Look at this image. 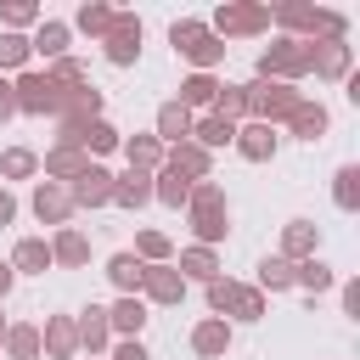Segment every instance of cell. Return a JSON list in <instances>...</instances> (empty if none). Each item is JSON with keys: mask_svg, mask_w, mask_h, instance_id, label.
I'll list each match as a JSON object with an SVG mask.
<instances>
[{"mask_svg": "<svg viewBox=\"0 0 360 360\" xmlns=\"http://www.w3.org/2000/svg\"><path fill=\"white\" fill-rule=\"evenodd\" d=\"M186 225H191L197 248H219V242L231 236V202H225V186H219V180H191Z\"/></svg>", "mask_w": 360, "mask_h": 360, "instance_id": "1", "label": "cell"}, {"mask_svg": "<svg viewBox=\"0 0 360 360\" xmlns=\"http://www.w3.org/2000/svg\"><path fill=\"white\" fill-rule=\"evenodd\" d=\"M169 45L191 62V73H214V68L225 62V51H231V45H225L202 17H180V22L169 28Z\"/></svg>", "mask_w": 360, "mask_h": 360, "instance_id": "2", "label": "cell"}, {"mask_svg": "<svg viewBox=\"0 0 360 360\" xmlns=\"http://www.w3.org/2000/svg\"><path fill=\"white\" fill-rule=\"evenodd\" d=\"M253 73H259L264 84H298V79H309V45L281 34V39H270V45L259 51Z\"/></svg>", "mask_w": 360, "mask_h": 360, "instance_id": "3", "label": "cell"}, {"mask_svg": "<svg viewBox=\"0 0 360 360\" xmlns=\"http://www.w3.org/2000/svg\"><path fill=\"white\" fill-rule=\"evenodd\" d=\"M208 28L219 39H259V34H270V6L264 0H225L208 17Z\"/></svg>", "mask_w": 360, "mask_h": 360, "instance_id": "4", "label": "cell"}, {"mask_svg": "<svg viewBox=\"0 0 360 360\" xmlns=\"http://www.w3.org/2000/svg\"><path fill=\"white\" fill-rule=\"evenodd\" d=\"M248 90V118L253 124H287L292 112H298V101H304V90L298 84H264V79H253V84H242Z\"/></svg>", "mask_w": 360, "mask_h": 360, "instance_id": "5", "label": "cell"}, {"mask_svg": "<svg viewBox=\"0 0 360 360\" xmlns=\"http://www.w3.org/2000/svg\"><path fill=\"white\" fill-rule=\"evenodd\" d=\"M11 101H17V112H28V118H56V107H62V90H56L45 73L22 68V73L11 79Z\"/></svg>", "mask_w": 360, "mask_h": 360, "instance_id": "6", "label": "cell"}, {"mask_svg": "<svg viewBox=\"0 0 360 360\" xmlns=\"http://www.w3.org/2000/svg\"><path fill=\"white\" fill-rule=\"evenodd\" d=\"M141 17L135 11H112V28L101 34V56L112 62V68H129V62H141Z\"/></svg>", "mask_w": 360, "mask_h": 360, "instance_id": "7", "label": "cell"}, {"mask_svg": "<svg viewBox=\"0 0 360 360\" xmlns=\"http://www.w3.org/2000/svg\"><path fill=\"white\" fill-rule=\"evenodd\" d=\"M163 169H174L180 180H214V152H202L197 141L163 146Z\"/></svg>", "mask_w": 360, "mask_h": 360, "instance_id": "8", "label": "cell"}, {"mask_svg": "<svg viewBox=\"0 0 360 360\" xmlns=\"http://www.w3.org/2000/svg\"><path fill=\"white\" fill-rule=\"evenodd\" d=\"M28 208H34V219H39V225H56V231L73 219V197H68V186H56V180H39Z\"/></svg>", "mask_w": 360, "mask_h": 360, "instance_id": "9", "label": "cell"}, {"mask_svg": "<svg viewBox=\"0 0 360 360\" xmlns=\"http://www.w3.org/2000/svg\"><path fill=\"white\" fill-rule=\"evenodd\" d=\"M141 298L146 304H180L186 298V276L174 270V264H146V276H141Z\"/></svg>", "mask_w": 360, "mask_h": 360, "instance_id": "10", "label": "cell"}, {"mask_svg": "<svg viewBox=\"0 0 360 360\" xmlns=\"http://www.w3.org/2000/svg\"><path fill=\"white\" fill-rule=\"evenodd\" d=\"M191 354L197 360H225L231 354V321L225 315H202L191 326Z\"/></svg>", "mask_w": 360, "mask_h": 360, "instance_id": "11", "label": "cell"}, {"mask_svg": "<svg viewBox=\"0 0 360 360\" xmlns=\"http://www.w3.org/2000/svg\"><path fill=\"white\" fill-rule=\"evenodd\" d=\"M39 354H45V360H79L73 315H45V326H39Z\"/></svg>", "mask_w": 360, "mask_h": 360, "instance_id": "12", "label": "cell"}, {"mask_svg": "<svg viewBox=\"0 0 360 360\" xmlns=\"http://www.w3.org/2000/svg\"><path fill=\"white\" fill-rule=\"evenodd\" d=\"M309 73H315V79H349V73H354V51H349V39L309 45Z\"/></svg>", "mask_w": 360, "mask_h": 360, "instance_id": "13", "label": "cell"}, {"mask_svg": "<svg viewBox=\"0 0 360 360\" xmlns=\"http://www.w3.org/2000/svg\"><path fill=\"white\" fill-rule=\"evenodd\" d=\"M68 197H73V208H107V202H112V169L90 163V169L68 186Z\"/></svg>", "mask_w": 360, "mask_h": 360, "instance_id": "14", "label": "cell"}, {"mask_svg": "<svg viewBox=\"0 0 360 360\" xmlns=\"http://www.w3.org/2000/svg\"><path fill=\"white\" fill-rule=\"evenodd\" d=\"M73 332H79V349H84L90 360L112 349V326H107V309H101V304L79 309V315H73Z\"/></svg>", "mask_w": 360, "mask_h": 360, "instance_id": "15", "label": "cell"}, {"mask_svg": "<svg viewBox=\"0 0 360 360\" xmlns=\"http://www.w3.org/2000/svg\"><path fill=\"white\" fill-rule=\"evenodd\" d=\"M68 45H73V28H68L62 17H45V22L28 34V51H34V56H45V68H51V62H62V56H68Z\"/></svg>", "mask_w": 360, "mask_h": 360, "instance_id": "16", "label": "cell"}, {"mask_svg": "<svg viewBox=\"0 0 360 360\" xmlns=\"http://www.w3.org/2000/svg\"><path fill=\"white\" fill-rule=\"evenodd\" d=\"M231 146H236L248 163H270L276 146H281V135H276L270 124H253V118H248V124H236V141H231Z\"/></svg>", "mask_w": 360, "mask_h": 360, "instance_id": "17", "label": "cell"}, {"mask_svg": "<svg viewBox=\"0 0 360 360\" xmlns=\"http://www.w3.org/2000/svg\"><path fill=\"white\" fill-rule=\"evenodd\" d=\"M321 253V225L315 219H287L281 225V259L298 264V259H315Z\"/></svg>", "mask_w": 360, "mask_h": 360, "instance_id": "18", "label": "cell"}, {"mask_svg": "<svg viewBox=\"0 0 360 360\" xmlns=\"http://www.w3.org/2000/svg\"><path fill=\"white\" fill-rule=\"evenodd\" d=\"M39 169H45V180H56V186H73V180L90 169V158H84L79 146H51V152L39 158Z\"/></svg>", "mask_w": 360, "mask_h": 360, "instance_id": "19", "label": "cell"}, {"mask_svg": "<svg viewBox=\"0 0 360 360\" xmlns=\"http://www.w3.org/2000/svg\"><path fill=\"white\" fill-rule=\"evenodd\" d=\"M51 264H62V270L90 264V236H84L79 225H62V231L51 236Z\"/></svg>", "mask_w": 360, "mask_h": 360, "instance_id": "20", "label": "cell"}, {"mask_svg": "<svg viewBox=\"0 0 360 360\" xmlns=\"http://www.w3.org/2000/svg\"><path fill=\"white\" fill-rule=\"evenodd\" d=\"M219 84H225V79H214V73H186V79H180V96H174V101H180V107H186V112L197 118V112H208V107H214Z\"/></svg>", "mask_w": 360, "mask_h": 360, "instance_id": "21", "label": "cell"}, {"mask_svg": "<svg viewBox=\"0 0 360 360\" xmlns=\"http://www.w3.org/2000/svg\"><path fill=\"white\" fill-rule=\"evenodd\" d=\"M152 135H158L163 146H180V141H191V112H186L180 101H163V107H158V118H152Z\"/></svg>", "mask_w": 360, "mask_h": 360, "instance_id": "22", "label": "cell"}, {"mask_svg": "<svg viewBox=\"0 0 360 360\" xmlns=\"http://www.w3.org/2000/svg\"><path fill=\"white\" fill-rule=\"evenodd\" d=\"M6 264H11L17 276H45V270H51V242H45V236H22Z\"/></svg>", "mask_w": 360, "mask_h": 360, "instance_id": "23", "label": "cell"}, {"mask_svg": "<svg viewBox=\"0 0 360 360\" xmlns=\"http://www.w3.org/2000/svg\"><path fill=\"white\" fill-rule=\"evenodd\" d=\"M174 270H180L186 281H202V287H208L214 276H225V270H219V253H214V248H197V242H191V248H180Z\"/></svg>", "mask_w": 360, "mask_h": 360, "instance_id": "24", "label": "cell"}, {"mask_svg": "<svg viewBox=\"0 0 360 360\" xmlns=\"http://www.w3.org/2000/svg\"><path fill=\"white\" fill-rule=\"evenodd\" d=\"M141 276H146V264L124 248V253H112L107 259V281L118 287V298H141Z\"/></svg>", "mask_w": 360, "mask_h": 360, "instance_id": "25", "label": "cell"}, {"mask_svg": "<svg viewBox=\"0 0 360 360\" xmlns=\"http://www.w3.org/2000/svg\"><path fill=\"white\" fill-rule=\"evenodd\" d=\"M112 202L118 208H146L152 202V174H141V169H129V174H112Z\"/></svg>", "mask_w": 360, "mask_h": 360, "instance_id": "26", "label": "cell"}, {"mask_svg": "<svg viewBox=\"0 0 360 360\" xmlns=\"http://www.w3.org/2000/svg\"><path fill=\"white\" fill-rule=\"evenodd\" d=\"M152 315H146V298H118L112 309H107V326H112V338H141V326H146Z\"/></svg>", "mask_w": 360, "mask_h": 360, "instance_id": "27", "label": "cell"}, {"mask_svg": "<svg viewBox=\"0 0 360 360\" xmlns=\"http://www.w3.org/2000/svg\"><path fill=\"white\" fill-rule=\"evenodd\" d=\"M326 124H332V112H326L321 101H309V96H304V101H298V112L287 118V129H292L298 141H321V135H326Z\"/></svg>", "mask_w": 360, "mask_h": 360, "instance_id": "28", "label": "cell"}, {"mask_svg": "<svg viewBox=\"0 0 360 360\" xmlns=\"http://www.w3.org/2000/svg\"><path fill=\"white\" fill-rule=\"evenodd\" d=\"M191 141H197L202 152H219V146L236 141V124H225L219 112H202V118H191Z\"/></svg>", "mask_w": 360, "mask_h": 360, "instance_id": "29", "label": "cell"}, {"mask_svg": "<svg viewBox=\"0 0 360 360\" xmlns=\"http://www.w3.org/2000/svg\"><path fill=\"white\" fill-rule=\"evenodd\" d=\"M118 152H124L129 169H141V174H158V169H163V141H158V135H129Z\"/></svg>", "mask_w": 360, "mask_h": 360, "instance_id": "30", "label": "cell"}, {"mask_svg": "<svg viewBox=\"0 0 360 360\" xmlns=\"http://www.w3.org/2000/svg\"><path fill=\"white\" fill-rule=\"evenodd\" d=\"M79 146H84V158L96 163V158L118 152V146H124V135H118V129H112L107 118H96V124H84V129H79Z\"/></svg>", "mask_w": 360, "mask_h": 360, "instance_id": "31", "label": "cell"}, {"mask_svg": "<svg viewBox=\"0 0 360 360\" xmlns=\"http://www.w3.org/2000/svg\"><path fill=\"white\" fill-rule=\"evenodd\" d=\"M332 281H338V270H332V264H326L321 253H315V259H298V264H292V287H304V292H326Z\"/></svg>", "mask_w": 360, "mask_h": 360, "instance_id": "32", "label": "cell"}, {"mask_svg": "<svg viewBox=\"0 0 360 360\" xmlns=\"http://www.w3.org/2000/svg\"><path fill=\"white\" fill-rule=\"evenodd\" d=\"M68 28H79V34L101 39V34L112 28V6H107V0H84V6L73 11V22H68Z\"/></svg>", "mask_w": 360, "mask_h": 360, "instance_id": "33", "label": "cell"}, {"mask_svg": "<svg viewBox=\"0 0 360 360\" xmlns=\"http://www.w3.org/2000/svg\"><path fill=\"white\" fill-rule=\"evenodd\" d=\"M39 174V152H28V146H6L0 152V186L6 180H34Z\"/></svg>", "mask_w": 360, "mask_h": 360, "instance_id": "34", "label": "cell"}, {"mask_svg": "<svg viewBox=\"0 0 360 360\" xmlns=\"http://www.w3.org/2000/svg\"><path fill=\"white\" fill-rule=\"evenodd\" d=\"M186 197H191V180H180L174 169H158V174H152V202H163V208H186Z\"/></svg>", "mask_w": 360, "mask_h": 360, "instance_id": "35", "label": "cell"}, {"mask_svg": "<svg viewBox=\"0 0 360 360\" xmlns=\"http://www.w3.org/2000/svg\"><path fill=\"white\" fill-rule=\"evenodd\" d=\"M141 264H174V242L163 231H135V248H129Z\"/></svg>", "mask_w": 360, "mask_h": 360, "instance_id": "36", "label": "cell"}, {"mask_svg": "<svg viewBox=\"0 0 360 360\" xmlns=\"http://www.w3.org/2000/svg\"><path fill=\"white\" fill-rule=\"evenodd\" d=\"M208 112H219L225 124H248V90L242 84H219V96H214Z\"/></svg>", "mask_w": 360, "mask_h": 360, "instance_id": "37", "label": "cell"}, {"mask_svg": "<svg viewBox=\"0 0 360 360\" xmlns=\"http://www.w3.org/2000/svg\"><path fill=\"white\" fill-rule=\"evenodd\" d=\"M332 202H338L343 214L360 208V169H354V163H343V169L332 174Z\"/></svg>", "mask_w": 360, "mask_h": 360, "instance_id": "38", "label": "cell"}, {"mask_svg": "<svg viewBox=\"0 0 360 360\" xmlns=\"http://www.w3.org/2000/svg\"><path fill=\"white\" fill-rule=\"evenodd\" d=\"M6 360H39V326H11L6 343H0Z\"/></svg>", "mask_w": 360, "mask_h": 360, "instance_id": "39", "label": "cell"}, {"mask_svg": "<svg viewBox=\"0 0 360 360\" xmlns=\"http://www.w3.org/2000/svg\"><path fill=\"white\" fill-rule=\"evenodd\" d=\"M28 56H34V51H28V34H6V28H0V79H6V73H22Z\"/></svg>", "mask_w": 360, "mask_h": 360, "instance_id": "40", "label": "cell"}, {"mask_svg": "<svg viewBox=\"0 0 360 360\" xmlns=\"http://www.w3.org/2000/svg\"><path fill=\"white\" fill-rule=\"evenodd\" d=\"M0 22H6V34H22V28H39L45 11L34 0H11V6H0Z\"/></svg>", "mask_w": 360, "mask_h": 360, "instance_id": "41", "label": "cell"}, {"mask_svg": "<svg viewBox=\"0 0 360 360\" xmlns=\"http://www.w3.org/2000/svg\"><path fill=\"white\" fill-rule=\"evenodd\" d=\"M292 287V264L281 259V253H270L264 264H259V292H287Z\"/></svg>", "mask_w": 360, "mask_h": 360, "instance_id": "42", "label": "cell"}, {"mask_svg": "<svg viewBox=\"0 0 360 360\" xmlns=\"http://www.w3.org/2000/svg\"><path fill=\"white\" fill-rule=\"evenodd\" d=\"M236 292H242V281H231V276H214V281H208V309H214V315H231Z\"/></svg>", "mask_w": 360, "mask_h": 360, "instance_id": "43", "label": "cell"}, {"mask_svg": "<svg viewBox=\"0 0 360 360\" xmlns=\"http://www.w3.org/2000/svg\"><path fill=\"white\" fill-rule=\"evenodd\" d=\"M231 315H236V321H264V292H259V287H242L236 304H231Z\"/></svg>", "mask_w": 360, "mask_h": 360, "instance_id": "44", "label": "cell"}, {"mask_svg": "<svg viewBox=\"0 0 360 360\" xmlns=\"http://www.w3.org/2000/svg\"><path fill=\"white\" fill-rule=\"evenodd\" d=\"M107 360H152V354H146V343H141V338H118V343L107 349Z\"/></svg>", "mask_w": 360, "mask_h": 360, "instance_id": "45", "label": "cell"}, {"mask_svg": "<svg viewBox=\"0 0 360 360\" xmlns=\"http://www.w3.org/2000/svg\"><path fill=\"white\" fill-rule=\"evenodd\" d=\"M17 118V101H11V79H0V124Z\"/></svg>", "mask_w": 360, "mask_h": 360, "instance_id": "46", "label": "cell"}, {"mask_svg": "<svg viewBox=\"0 0 360 360\" xmlns=\"http://www.w3.org/2000/svg\"><path fill=\"white\" fill-rule=\"evenodd\" d=\"M11 219H17V197H11V191H6V186H0V231H6V225H11Z\"/></svg>", "mask_w": 360, "mask_h": 360, "instance_id": "47", "label": "cell"}, {"mask_svg": "<svg viewBox=\"0 0 360 360\" xmlns=\"http://www.w3.org/2000/svg\"><path fill=\"white\" fill-rule=\"evenodd\" d=\"M343 309L360 315V281H343Z\"/></svg>", "mask_w": 360, "mask_h": 360, "instance_id": "48", "label": "cell"}, {"mask_svg": "<svg viewBox=\"0 0 360 360\" xmlns=\"http://www.w3.org/2000/svg\"><path fill=\"white\" fill-rule=\"evenodd\" d=\"M11 287H17V270L0 259V304H6V292H11Z\"/></svg>", "mask_w": 360, "mask_h": 360, "instance_id": "49", "label": "cell"}, {"mask_svg": "<svg viewBox=\"0 0 360 360\" xmlns=\"http://www.w3.org/2000/svg\"><path fill=\"white\" fill-rule=\"evenodd\" d=\"M6 332H11V321H6V315H0V343H6Z\"/></svg>", "mask_w": 360, "mask_h": 360, "instance_id": "50", "label": "cell"}]
</instances>
